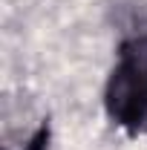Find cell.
I'll list each match as a JSON object with an SVG mask.
<instances>
[{
	"label": "cell",
	"instance_id": "6da1fadb",
	"mask_svg": "<svg viewBox=\"0 0 147 150\" xmlns=\"http://www.w3.org/2000/svg\"><path fill=\"white\" fill-rule=\"evenodd\" d=\"M104 104L115 124L139 130V118L147 107V35H139L121 46L118 64L112 67Z\"/></svg>",
	"mask_w": 147,
	"mask_h": 150
},
{
	"label": "cell",
	"instance_id": "7a4b0ae2",
	"mask_svg": "<svg viewBox=\"0 0 147 150\" xmlns=\"http://www.w3.org/2000/svg\"><path fill=\"white\" fill-rule=\"evenodd\" d=\"M136 133H147V107H144V112H141V118H139V130Z\"/></svg>",
	"mask_w": 147,
	"mask_h": 150
}]
</instances>
